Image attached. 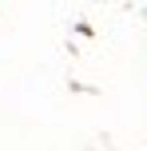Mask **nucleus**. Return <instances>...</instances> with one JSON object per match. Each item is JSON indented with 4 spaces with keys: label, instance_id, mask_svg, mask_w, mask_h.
<instances>
[]
</instances>
